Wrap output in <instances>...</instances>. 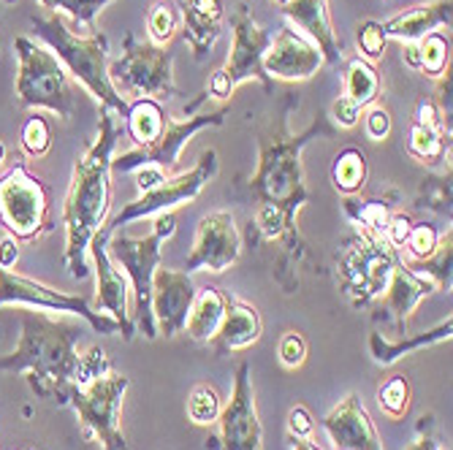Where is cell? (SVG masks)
Wrapping results in <instances>:
<instances>
[{
	"label": "cell",
	"instance_id": "obj_1",
	"mask_svg": "<svg viewBox=\"0 0 453 450\" xmlns=\"http://www.w3.org/2000/svg\"><path fill=\"white\" fill-rule=\"evenodd\" d=\"M294 109H299V95L291 90L282 93L274 109V119L264 133H258V166L244 182L247 198L256 201L250 233L256 231L261 241L277 248L274 279L285 294H296V266L307 256V244L296 223L299 210L312 201L304 185L302 152L310 141L334 139L340 131L326 111H318L304 131L294 133L288 128V117Z\"/></svg>",
	"mask_w": 453,
	"mask_h": 450
},
{
	"label": "cell",
	"instance_id": "obj_2",
	"mask_svg": "<svg viewBox=\"0 0 453 450\" xmlns=\"http://www.w3.org/2000/svg\"><path fill=\"white\" fill-rule=\"evenodd\" d=\"M85 334L71 320H55L41 309H22L19 345L0 355V372L27 375V383L38 399L68 404V393L79 378L111 370V361L101 347L76 353V342Z\"/></svg>",
	"mask_w": 453,
	"mask_h": 450
},
{
	"label": "cell",
	"instance_id": "obj_3",
	"mask_svg": "<svg viewBox=\"0 0 453 450\" xmlns=\"http://www.w3.org/2000/svg\"><path fill=\"white\" fill-rule=\"evenodd\" d=\"M117 139L119 131L111 119V111L101 109L96 141L73 163L71 187L63 203L65 266L73 279H85L90 274L88 248L93 236L106 225L111 210V157Z\"/></svg>",
	"mask_w": 453,
	"mask_h": 450
},
{
	"label": "cell",
	"instance_id": "obj_4",
	"mask_svg": "<svg viewBox=\"0 0 453 450\" xmlns=\"http://www.w3.org/2000/svg\"><path fill=\"white\" fill-rule=\"evenodd\" d=\"M35 35L50 47V52L63 63L68 76H73L106 111L119 117L128 114V103L109 79V38L98 30L93 35H76L60 14L30 17Z\"/></svg>",
	"mask_w": 453,
	"mask_h": 450
},
{
	"label": "cell",
	"instance_id": "obj_5",
	"mask_svg": "<svg viewBox=\"0 0 453 450\" xmlns=\"http://www.w3.org/2000/svg\"><path fill=\"white\" fill-rule=\"evenodd\" d=\"M231 38H234L231 55H228L226 65L218 68L212 73V79L207 81V88L182 106L185 117H193L210 98L228 101L242 81H250V79L261 81V88L266 93L274 90V81L264 71V52L269 50L274 33L256 22L253 9L247 4H239L231 14Z\"/></svg>",
	"mask_w": 453,
	"mask_h": 450
},
{
	"label": "cell",
	"instance_id": "obj_6",
	"mask_svg": "<svg viewBox=\"0 0 453 450\" xmlns=\"http://www.w3.org/2000/svg\"><path fill=\"white\" fill-rule=\"evenodd\" d=\"M402 253L366 231H356L337 253V285L353 309L372 307L388 288V279L399 266Z\"/></svg>",
	"mask_w": 453,
	"mask_h": 450
},
{
	"label": "cell",
	"instance_id": "obj_7",
	"mask_svg": "<svg viewBox=\"0 0 453 450\" xmlns=\"http://www.w3.org/2000/svg\"><path fill=\"white\" fill-rule=\"evenodd\" d=\"M177 231V217L172 212L157 215L152 233L144 239H134L126 233H111L109 236V258L122 266L134 285V317L139 332L147 339L157 337V325L152 317V274L160 266L163 241L172 239Z\"/></svg>",
	"mask_w": 453,
	"mask_h": 450
},
{
	"label": "cell",
	"instance_id": "obj_8",
	"mask_svg": "<svg viewBox=\"0 0 453 450\" xmlns=\"http://www.w3.org/2000/svg\"><path fill=\"white\" fill-rule=\"evenodd\" d=\"M128 388L131 380L126 375L106 370L79 378L68 393V404L73 407L81 434L101 450H128L126 434L119 429V407Z\"/></svg>",
	"mask_w": 453,
	"mask_h": 450
},
{
	"label": "cell",
	"instance_id": "obj_9",
	"mask_svg": "<svg viewBox=\"0 0 453 450\" xmlns=\"http://www.w3.org/2000/svg\"><path fill=\"white\" fill-rule=\"evenodd\" d=\"M17 68V101L25 109H50L60 119H71L76 109V88L63 63L27 35L14 38Z\"/></svg>",
	"mask_w": 453,
	"mask_h": 450
},
{
	"label": "cell",
	"instance_id": "obj_10",
	"mask_svg": "<svg viewBox=\"0 0 453 450\" xmlns=\"http://www.w3.org/2000/svg\"><path fill=\"white\" fill-rule=\"evenodd\" d=\"M0 225L17 241H35L55 231L52 193L44 179L27 172L25 160L0 174Z\"/></svg>",
	"mask_w": 453,
	"mask_h": 450
},
{
	"label": "cell",
	"instance_id": "obj_11",
	"mask_svg": "<svg viewBox=\"0 0 453 450\" xmlns=\"http://www.w3.org/2000/svg\"><path fill=\"white\" fill-rule=\"evenodd\" d=\"M109 79L119 95L128 93L152 101L180 95V88L174 85V52L139 41L134 33L122 41V57L109 63Z\"/></svg>",
	"mask_w": 453,
	"mask_h": 450
},
{
	"label": "cell",
	"instance_id": "obj_12",
	"mask_svg": "<svg viewBox=\"0 0 453 450\" xmlns=\"http://www.w3.org/2000/svg\"><path fill=\"white\" fill-rule=\"evenodd\" d=\"M218 152L215 149H203L198 163L190 172H182L177 177H166L163 182L152 185L150 190L139 193V198H134L131 203L122 207L119 215H114L104 228L109 233H117L119 228H126L136 220L144 217H157L163 212H172L174 207H182V203L193 201L201 195V190L207 187L215 177H218Z\"/></svg>",
	"mask_w": 453,
	"mask_h": 450
},
{
	"label": "cell",
	"instance_id": "obj_13",
	"mask_svg": "<svg viewBox=\"0 0 453 450\" xmlns=\"http://www.w3.org/2000/svg\"><path fill=\"white\" fill-rule=\"evenodd\" d=\"M14 304L30 309H47V312H68L88 320V325L98 334H122L119 323L109 315L96 312L85 294H63L38 279L0 269V307H14Z\"/></svg>",
	"mask_w": 453,
	"mask_h": 450
},
{
	"label": "cell",
	"instance_id": "obj_14",
	"mask_svg": "<svg viewBox=\"0 0 453 450\" xmlns=\"http://www.w3.org/2000/svg\"><path fill=\"white\" fill-rule=\"evenodd\" d=\"M218 423V431L207 437V450H264V426L256 410L250 363L236 366L234 391Z\"/></svg>",
	"mask_w": 453,
	"mask_h": 450
},
{
	"label": "cell",
	"instance_id": "obj_15",
	"mask_svg": "<svg viewBox=\"0 0 453 450\" xmlns=\"http://www.w3.org/2000/svg\"><path fill=\"white\" fill-rule=\"evenodd\" d=\"M226 119V111H207V114H198V117H188L185 122H172L166 131H163L152 144L147 147H136L131 152H122L119 157H111V172H119V174H128V172H136L142 166H155L160 169L166 177H172V172L177 169V160H180V152L182 147H188L193 141L196 133L207 131V128H220Z\"/></svg>",
	"mask_w": 453,
	"mask_h": 450
},
{
	"label": "cell",
	"instance_id": "obj_16",
	"mask_svg": "<svg viewBox=\"0 0 453 450\" xmlns=\"http://www.w3.org/2000/svg\"><path fill=\"white\" fill-rule=\"evenodd\" d=\"M242 256V236L231 212H210L198 220L193 250L185 261V271H215L223 274Z\"/></svg>",
	"mask_w": 453,
	"mask_h": 450
},
{
	"label": "cell",
	"instance_id": "obj_17",
	"mask_svg": "<svg viewBox=\"0 0 453 450\" xmlns=\"http://www.w3.org/2000/svg\"><path fill=\"white\" fill-rule=\"evenodd\" d=\"M109 236L111 233L101 228L88 248V256L93 258L96 266V312H109V317L119 323L122 339L131 342L136 334V325L128 312V282L117 269V263L109 258Z\"/></svg>",
	"mask_w": 453,
	"mask_h": 450
},
{
	"label": "cell",
	"instance_id": "obj_18",
	"mask_svg": "<svg viewBox=\"0 0 453 450\" xmlns=\"http://www.w3.org/2000/svg\"><path fill=\"white\" fill-rule=\"evenodd\" d=\"M196 299V285L188 271L157 266L152 274V317L157 334L177 337L185 332V323Z\"/></svg>",
	"mask_w": 453,
	"mask_h": 450
},
{
	"label": "cell",
	"instance_id": "obj_19",
	"mask_svg": "<svg viewBox=\"0 0 453 450\" xmlns=\"http://www.w3.org/2000/svg\"><path fill=\"white\" fill-rule=\"evenodd\" d=\"M323 68V55L307 35L296 27H280L272 38L269 50L264 52V71L266 76L282 81H304Z\"/></svg>",
	"mask_w": 453,
	"mask_h": 450
},
{
	"label": "cell",
	"instance_id": "obj_20",
	"mask_svg": "<svg viewBox=\"0 0 453 450\" xmlns=\"http://www.w3.org/2000/svg\"><path fill=\"white\" fill-rule=\"evenodd\" d=\"M432 294H437V288L429 282V279H424V277H418L416 271H410L407 266H404V258L399 261V266L394 269V274H391V279H388V288H386V294L372 304V320H383V323H391L394 325V332H396V337L402 339V337H407V323H410V315L416 312V307L424 301V299H429Z\"/></svg>",
	"mask_w": 453,
	"mask_h": 450
},
{
	"label": "cell",
	"instance_id": "obj_21",
	"mask_svg": "<svg viewBox=\"0 0 453 450\" xmlns=\"http://www.w3.org/2000/svg\"><path fill=\"white\" fill-rule=\"evenodd\" d=\"M342 85H345V93L332 103L328 119H334L337 128H353V126H358L361 109L372 106L380 98L383 79L372 63H366L364 57H350L345 63Z\"/></svg>",
	"mask_w": 453,
	"mask_h": 450
},
{
	"label": "cell",
	"instance_id": "obj_22",
	"mask_svg": "<svg viewBox=\"0 0 453 450\" xmlns=\"http://www.w3.org/2000/svg\"><path fill=\"white\" fill-rule=\"evenodd\" d=\"M320 426L328 431L337 450H383L380 434L369 418L364 401L358 393H348L332 413H328Z\"/></svg>",
	"mask_w": 453,
	"mask_h": 450
},
{
	"label": "cell",
	"instance_id": "obj_23",
	"mask_svg": "<svg viewBox=\"0 0 453 450\" xmlns=\"http://www.w3.org/2000/svg\"><path fill=\"white\" fill-rule=\"evenodd\" d=\"M282 14L318 47V52L323 55V65H340L342 52L326 0H288L282 6Z\"/></svg>",
	"mask_w": 453,
	"mask_h": 450
},
{
	"label": "cell",
	"instance_id": "obj_24",
	"mask_svg": "<svg viewBox=\"0 0 453 450\" xmlns=\"http://www.w3.org/2000/svg\"><path fill=\"white\" fill-rule=\"evenodd\" d=\"M407 152L424 166H437L450 152V128L442 122L432 98H421L416 103L413 119H410Z\"/></svg>",
	"mask_w": 453,
	"mask_h": 450
},
{
	"label": "cell",
	"instance_id": "obj_25",
	"mask_svg": "<svg viewBox=\"0 0 453 450\" xmlns=\"http://www.w3.org/2000/svg\"><path fill=\"white\" fill-rule=\"evenodd\" d=\"M261 334H264V320L258 309L239 296H226L223 320L218 325L215 337L210 339V347L215 355H228V353L256 345Z\"/></svg>",
	"mask_w": 453,
	"mask_h": 450
},
{
	"label": "cell",
	"instance_id": "obj_26",
	"mask_svg": "<svg viewBox=\"0 0 453 450\" xmlns=\"http://www.w3.org/2000/svg\"><path fill=\"white\" fill-rule=\"evenodd\" d=\"M180 14L193 57L203 60L212 55L215 41L223 33V0H182Z\"/></svg>",
	"mask_w": 453,
	"mask_h": 450
},
{
	"label": "cell",
	"instance_id": "obj_27",
	"mask_svg": "<svg viewBox=\"0 0 453 450\" xmlns=\"http://www.w3.org/2000/svg\"><path fill=\"white\" fill-rule=\"evenodd\" d=\"M450 19H453V0H429V4H418L394 14L388 22H383V30L388 38L416 44V41H421L424 35L434 33L442 25L450 27Z\"/></svg>",
	"mask_w": 453,
	"mask_h": 450
},
{
	"label": "cell",
	"instance_id": "obj_28",
	"mask_svg": "<svg viewBox=\"0 0 453 450\" xmlns=\"http://www.w3.org/2000/svg\"><path fill=\"white\" fill-rule=\"evenodd\" d=\"M399 201H402V193L396 187H388L386 195H372V198L348 195L345 203H342V210L350 217V223L356 225V231H366V233L383 236L391 215L396 212Z\"/></svg>",
	"mask_w": 453,
	"mask_h": 450
},
{
	"label": "cell",
	"instance_id": "obj_29",
	"mask_svg": "<svg viewBox=\"0 0 453 450\" xmlns=\"http://www.w3.org/2000/svg\"><path fill=\"white\" fill-rule=\"evenodd\" d=\"M450 334H453V320L450 317L442 320L432 332H424V334H416V337H402L396 342L386 339L380 332H372V334H369V353H372L375 363L391 366L404 353H416V350H424V347H432V345H440V342H450Z\"/></svg>",
	"mask_w": 453,
	"mask_h": 450
},
{
	"label": "cell",
	"instance_id": "obj_30",
	"mask_svg": "<svg viewBox=\"0 0 453 450\" xmlns=\"http://www.w3.org/2000/svg\"><path fill=\"white\" fill-rule=\"evenodd\" d=\"M402 60L404 65L421 71L429 79H440L450 68V41L434 30L421 41H416V44H404Z\"/></svg>",
	"mask_w": 453,
	"mask_h": 450
},
{
	"label": "cell",
	"instance_id": "obj_31",
	"mask_svg": "<svg viewBox=\"0 0 453 450\" xmlns=\"http://www.w3.org/2000/svg\"><path fill=\"white\" fill-rule=\"evenodd\" d=\"M223 309H226V294L218 288H201L196 291L185 332L196 339V342H210L218 332V325L223 320Z\"/></svg>",
	"mask_w": 453,
	"mask_h": 450
},
{
	"label": "cell",
	"instance_id": "obj_32",
	"mask_svg": "<svg viewBox=\"0 0 453 450\" xmlns=\"http://www.w3.org/2000/svg\"><path fill=\"white\" fill-rule=\"evenodd\" d=\"M166 126H169V114H166V109L160 106V101L136 98V101L128 106V114H126V131H128V136L136 141V147L152 144L163 131H166Z\"/></svg>",
	"mask_w": 453,
	"mask_h": 450
},
{
	"label": "cell",
	"instance_id": "obj_33",
	"mask_svg": "<svg viewBox=\"0 0 453 450\" xmlns=\"http://www.w3.org/2000/svg\"><path fill=\"white\" fill-rule=\"evenodd\" d=\"M450 263H453V233H450V228H448L445 236H440L437 250L429 258H424V261H407L404 258V266L410 271H416L418 277L429 279L434 288L442 291V294H450V285H453V279H450Z\"/></svg>",
	"mask_w": 453,
	"mask_h": 450
},
{
	"label": "cell",
	"instance_id": "obj_34",
	"mask_svg": "<svg viewBox=\"0 0 453 450\" xmlns=\"http://www.w3.org/2000/svg\"><path fill=\"white\" fill-rule=\"evenodd\" d=\"M366 155L358 147H345L332 163V185L342 195H356L366 185Z\"/></svg>",
	"mask_w": 453,
	"mask_h": 450
},
{
	"label": "cell",
	"instance_id": "obj_35",
	"mask_svg": "<svg viewBox=\"0 0 453 450\" xmlns=\"http://www.w3.org/2000/svg\"><path fill=\"white\" fill-rule=\"evenodd\" d=\"M182 14L177 9L174 0H155L147 11V41L155 47H166L174 38V33L180 30Z\"/></svg>",
	"mask_w": 453,
	"mask_h": 450
},
{
	"label": "cell",
	"instance_id": "obj_36",
	"mask_svg": "<svg viewBox=\"0 0 453 450\" xmlns=\"http://www.w3.org/2000/svg\"><path fill=\"white\" fill-rule=\"evenodd\" d=\"M109 4H114V0H41V6L50 9L52 14L58 11H65L73 25L79 27H85L88 35L98 33L96 27V17L101 14V9H106Z\"/></svg>",
	"mask_w": 453,
	"mask_h": 450
},
{
	"label": "cell",
	"instance_id": "obj_37",
	"mask_svg": "<svg viewBox=\"0 0 453 450\" xmlns=\"http://www.w3.org/2000/svg\"><path fill=\"white\" fill-rule=\"evenodd\" d=\"M416 207L432 210L434 215L450 220V169H448V174H429L421 179Z\"/></svg>",
	"mask_w": 453,
	"mask_h": 450
},
{
	"label": "cell",
	"instance_id": "obj_38",
	"mask_svg": "<svg viewBox=\"0 0 453 450\" xmlns=\"http://www.w3.org/2000/svg\"><path fill=\"white\" fill-rule=\"evenodd\" d=\"M410 401H413V388L407 375H394L378 388V404L391 421H402L407 416Z\"/></svg>",
	"mask_w": 453,
	"mask_h": 450
},
{
	"label": "cell",
	"instance_id": "obj_39",
	"mask_svg": "<svg viewBox=\"0 0 453 450\" xmlns=\"http://www.w3.org/2000/svg\"><path fill=\"white\" fill-rule=\"evenodd\" d=\"M220 410H223V404H220V396H218V391L212 385L201 383V385H196L190 391V396H188V418L196 426H212V423H218Z\"/></svg>",
	"mask_w": 453,
	"mask_h": 450
},
{
	"label": "cell",
	"instance_id": "obj_40",
	"mask_svg": "<svg viewBox=\"0 0 453 450\" xmlns=\"http://www.w3.org/2000/svg\"><path fill=\"white\" fill-rule=\"evenodd\" d=\"M19 141H22L25 155L44 157L52 149V128H50V122L41 114L27 117L25 126H22V133H19Z\"/></svg>",
	"mask_w": 453,
	"mask_h": 450
},
{
	"label": "cell",
	"instance_id": "obj_41",
	"mask_svg": "<svg viewBox=\"0 0 453 450\" xmlns=\"http://www.w3.org/2000/svg\"><path fill=\"white\" fill-rule=\"evenodd\" d=\"M440 244V233L432 223H413V231H410L404 248H402V256L407 261H424L429 258Z\"/></svg>",
	"mask_w": 453,
	"mask_h": 450
},
{
	"label": "cell",
	"instance_id": "obj_42",
	"mask_svg": "<svg viewBox=\"0 0 453 450\" xmlns=\"http://www.w3.org/2000/svg\"><path fill=\"white\" fill-rule=\"evenodd\" d=\"M356 38H358L361 57H364L366 63H372V65H375L378 60H383L386 44H388V35H386V30H383V22H375V19L361 22Z\"/></svg>",
	"mask_w": 453,
	"mask_h": 450
},
{
	"label": "cell",
	"instance_id": "obj_43",
	"mask_svg": "<svg viewBox=\"0 0 453 450\" xmlns=\"http://www.w3.org/2000/svg\"><path fill=\"white\" fill-rule=\"evenodd\" d=\"M277 355L285 370H299L307 361V339L299 332H285L277 345Z\"/></svg>",
	"mask_w": 453,
	"mask_h": 450
},
{
	"label": "cell",
	"instance_id": "obj_44",
	"mask_svg": "<svg viewBox=\"0 0 453 450\" xmlns=\"http://www.w3.org/2000/svg\"><path fill=\"white\" fill-rule=\"evenodd\" d=\"M364 128H366V136L372 141H383L391 133V114L383 106H372L366 111Z\"/></svg>",
	"mask_w": 453,
	"mask_h": 450
},
{
	"label": "cell",
	"instance_id": "obj_45",
	"mask_svg": "<svg viewBox=\"0 0 453 450\" xmlns=\"http://www.w3.org/2000/svg\"><path fill=\"white\" fill-rule=\"evenodd\" d=\"M410 231H413V220H410L404 212H394L391 220H388V225H386V231H383V236H386V241L391 244V248H396L402 253Z\"/></svg>",
	"mask_w": 453,
	"mask_h": 450
},
{
	"label": "cell",
	"instance_id": "obj_46",
	"mask_svg": "<svg viewBox=\"0 0 453 450\" xmlns=\"http://www.w3.org/2000/svg\"><path fill=\"white\" fill-rule=\"evenodd\" d=\"M312 429H315V421H312L310 410L302 404H296L294 410L288 413V434L296 437V439H310Z\"/></svg>",
	"mask_w": 453,
	"mask_h": 450
},
{
	"label": "cell",
	"instance_id": "obj_47",
	"mask_svg": "<svg viewBox=\"0 0 453 450\" xmlns=\"http://www.w3.org/2000/svg\"><path fill=\"white\" fill-rule=\"evenodd\" d=\"M434 106L442 117V122L450 128V117H453V98H450V68L437 79V88H434Z\"/></svg>",
	"mask_w": 453,
	"mask_h": 450
},
{
	"label": "cell",
	"instance_id": "obj_48",
	"mask_svg": "<svg viewBox=\"0 0 453 450\" xmlns=\"http://www.w3.org/2000/svg\"><path fill=\"white\" fill-rule=\"evenodd\" d=\"M407 450H442L437 437H434V416H421L416 439H413V445H410Z\"/></svg>",
	"mask_w": 453,
	"mask_h": 450
},
{
	"label": "cell",
	"instance_id": "obj_49",
	"mask_svg": "<svg viewBox=\"0 0 453 450\" xmlns=\"http://www.w3.org/2000/svg\"><path fill=\"white\" fill-rule=\"evenodd\" d=\"M17 261H19V241L6 233L4 239H0V269L12 271L17 266Z\"/></svg>",
	"mask_w": 453,
	"mask_h": 450
},
{
	"label": "cell",
	"instance_id": "obj_50",
	"mask_svg": "<svg viewBox=\"0 0 453 450\" xmlns=\"http://www.w3.org/2000/svg\"><path fill=\"white\" fill-rule=\"evenodd\" d=\"M288 442H291V450H320L318 445H312L310 439H296V437H288Z\"/></svg>",
	"mask_w": 453,
	"mask_h": 450
},
{
	"label": "cell",
	"instance_id": "obj_51",
	"mask_svg": "<svg viewBox=\"0 0 453 450\" xmlns=\"http://www.w3.org/2000/svg\"><path fill=\"white\" fill-rule=\"evenodd\" d=\"M4 160H6V144L0 141V163H4Z\"/></svg>",
	"mask_w": 453,
	"mask_h": 450
},
{
	"label": "cell",
	"instance_id": "obj_52",
	"mask_svg": "<svg viewBox=\"0 0 453 450\" xmlns=\"http://www.w3.org/2000/svg\"><path fill=\"white\" fill-rule=\"evenodd\" d=\"M274 4H277V6H285V4H288V0H274Z\"/></svg>",
	"mask_w": 453,
	"mask_h": 450
},
{
	"label": "cell",
	"instance_id": "obj_53",
	"mask_svg": "<svg viewBox=\"0 0 453 450\" xmlns=\"http://www.w3.org/2000/svg\"><path fill=\"white\" fill-rule=\"evenodd\" d=\"M4 4H9V6H14V4H17V0H4Z\"/></svg>",
	"mask_w": 453,
	"mask_h": 450
},
{
	"label": "cell",
	"instance_id": "obj_54",
	"mask_svg": "<svg viewBox=\"0 0 453 450\" xmlns=\"http://www.w3.org/2000/svg\"><path fill=\"white\" fill-rule=\"evenodd\" d=\"M19 450H33V447H19Z\"/></svg>",
	"mask_w": 453,
	"mask_h": 450
}]
</instances>
